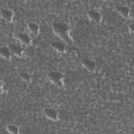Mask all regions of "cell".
<instances>
[{
  "label": "cell",
  "instance_id": "1",
  "mask_svg": "<svg viewBox=\"0 0 134 134\" xmlns=\"http://www.w3.org/2000/svg\"><path fill=\"white\" fill-rule=\"evenodd\" d=\"M52 27L54 33L66 43L68 44L72 43V40L68 34L70 28L67 24L60 23H53Z\"/></svg>",
  "mask_w": 134,
  "mask_h": 134
},
{
  "label": "cell",
  "instance_id": "2",
  "mask_svg": "<svg viewBox=\"0 0 134 134\" xmlns=\"http://www.w3.org/2000/svg\"><path fill=\"white\" fill-rule=\"evenodd\" d=\"M47 76L48 79L53 84L59 87H61L62 86V79L63 78V75L60 72H51L48 74Z\"/></svg>",
  "mask_w": 134,
  "mask_h": 134
},
{
  "label": "cell",
  "instance_id": "3",
  "mask_svg": "<svg viewBox=\"0 0 134 134\" xmlns=\"http://www.w3.org/2000/svg\"><path fill=\"white\" fill-rule=\"evenodd\" d=\"M8 48L9 49L11 53L17 56L18 57H21L23 55V49L19 46L9 43L8 44Z\"/></svg>",
  "mask_w": 134,
  "mask_h": 134
},
{
  "label": "cell",
  "instance_id": "4",
  "mask_svg": "<svg viewBox=\"0 0 134 134\" xmlns=\"http://www.w3.org/2000/svg\"><path fill=\"white\" fill-rule=\"evenodd\" d=\"M87 15L88 17L96 23H99L101 20L100 14L95 10H91L87 12Z\"/></svg>",
  "mask_w": 134,
  "mask_h": 134
},
{
  "label": "cell",
  "instance_id": "5",
  "mask_svg": "<svg viewBox=\"0 0 134 134\" xmlns=\"http://www.w3.org/2000/svg\"><path fill=\"white\" fill-rule=\"evenodd\" d=\"M44 113L46 117L48 118L55 121L58 118V114L55 110L53 108H46L44 110Z\"/></svg>",
  "mask_w": 134,
  "mask_h": 134
},
{
  "label": "cell",
  "instance_id": "6",
  "mask_svg": "<svg viewBox=\"0 0 134 134\" xmlns=\"http://www.w3.org/2000/svg\"><path fill=\"white\" fill-rule=\"evenodd\" d=\"M17 37L20 42L23 44L28 45L30 44L31 39L30 37L26 33H19L17 35Z\"/></svg>",
  "mask_w": 134,
  "mask_h": 134
},
{
  "label": "cell",
  "instance_id": "7",
  "mask_svg": "<svg viewBox=\"0 0 134 134\" xmlns=\"http://www.w3.org/2000/svg\"><path fill=\"white\" fill-rule=\"evenodd\" d=\"M82 64L84 66H85V68L89 71L93 72L95 70L96 64L95 62L93 60L85 59L83 61Z\"/></svg>",
  "mask_w": 134,
  "mask_h": 134
},
{
  "label": "cell",
  "instance_id": "8",
  "mask_svg": "<svg viewBox=\"0 0 134 134\" xmlns=\"http://www.w3.org/2000/svg\"><path fill=\"white\" fill-rule=\"evenodd\" d=\"M1 14L2 17L5 20L8 21H12L13 17V13L11 10L3 9L1 10Z\"/></svg>",
  "mask_w": 134,
  "mask_h": 134
},
{
  "label": "cell",
  "instance_id": "9",
  "mask_svg": "<svg viewBox=\"0 0 134 134\" xmlns=\"http://www.w3.org/2000/svg\"><path fill=\"white\" fill-rule=\"evenodd\" d=\"M118 12L124 18H128L129 15V9L127 6L118 5L116 7Z\"/></svg>",
  "mask_w": 134,
  "mask_h": 134
},
{
  "label": "cell",
  "instance_id": "10",
  "mask_svg": "<svg viewBox=\"0 0 134 134\" xmlns=\"http://www.w3.org/2000/svg\"><path fill=\"white\" fill-rule=\"evenodd\" d=\"M0 54L2 57L6 60H9L11 58V52L7 47H2L0 49Z\"/></svg>",
  "mask_w": 134,
  "mask_h": 134
},
{
  "label": "cell",
  "instance_id": "11",
  "mask_svg": "<svg viewBox=\"0 0 134 134\" xmlns=\"http://www.w3.org/2000/svg\"><path fill=\"white\" fill-rule=\"evenodd\" d=\"M28 28L29 31L35 36H37L39 33V27L38 25L34 23H31L28 24Z\"/></svg>",
  "mask_w": 134,
  "mask_h": 134
},
{
  "label": "cell",
  "instance_id": "12",
  "mask_svg": "<svg viewBox=\"0 0 134 134\" xmlns=\"http://www.w3.org/2000/svg\"><path fill=\"white\" fill-rule=\"evenodd\" d=\"M52 47L54 49L59 52H63L65 50V47L63 43L60 42H53L52 43Z\"/></svg>",
  "mask_w": 134,
  "mask_h": 134
},
{
  "label": "cell",
  "instance_id": "13",
  "mask_svg": "<svg viewBox=\"0 0 134 134\" xmlns=\"http://www.w3.org/2000/svg\"><path fill=\"white\" fill-rule=\"evenodd\" d=\"M7 130L11 133H14V134H17L19 133V129L16 127L15 125H8L6 127Z\"/></svg>",
  "mask_w": 134,
  "mask_h": 134
},
{
  "label": "cell",
  "instance_id": "14",
  "mask_svg": "<svg viewBox=\"0 0 134 134\" xmlns=\"http://www.w3.org/2000/svg\"><path fill=\"white\" fill-rule=\"evenodd\" d=\"M20 77L23 80H24L27 82H29L30 81L31 76L27 73H21L20 74Z\"/></svg>",
  "mask_w": 134,
  "mask_h": 134
},
{
  "label": "cell",
  "instance_id": "15",
  "mask_svg": "<svg viewBox=\"0 0 134 134\" xmlns=\"http://www.w3.org/2000/svg\"><path fill=\"white\" fill-rule=\"evenodd\" d=\"M130 30L131 31V32H133V24L131 25V26H130Z\"/></svg>",
  "mask_w": 134,
  "mask_h": 134
}]
</instances>
